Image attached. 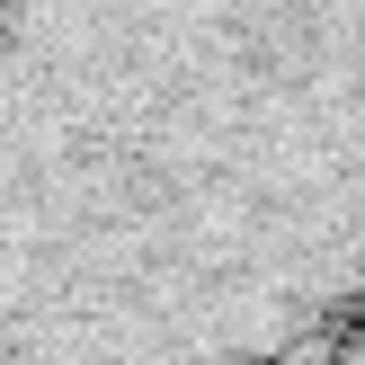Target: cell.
Segmentation results:
<instances>
[{
	"label": "cell",
	"mask_w": 365,
	"mask_h": 365,
	"mask_svg": "<svg viewBox=\"0 0 365 365\" xmlns=\"http://www.w3.org/2000/svg\"><path fill=\"white\" fill-rule=\"evenodd\" d=\"M0 365H365V0H0Z\"/></svg>",
	"instance_id": "6da1fadb"
}]
</instances>
